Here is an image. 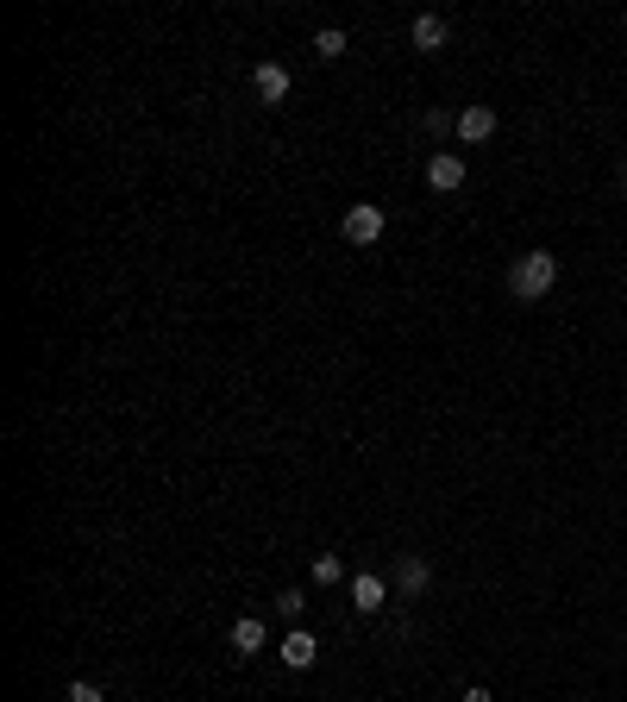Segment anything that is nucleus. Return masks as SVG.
Masks as SVG:
<instances>
[{
    "mask_svg": "<svg viewBox=\"0 0 627 702\" xmlns=\"http://www.w3.org/2000/svg\"><path fill=\"white\" fill-rule=\"evenodd\" d=\"M308 577L320 583V590H333V583L345 577V565H339V552H314V565H308Z\"/></svg>",
    "mask_w": 627,
    "mask_h": 702,
    "instance_id": "obj_12",
    "label": "nucleus"
},
{
    "mask_svg": "<svg viewBox=\"0 0 627 702\" xmlns=\"http://www.w3.org/2000/svg\"><path fill=\"white\" fill-rule=\"evenodd\" d=\"M276 659H283L289 671H308V665L320 659V640L308 634V627H289V634H283V646H276Z\"/></svg>",
    "mask_w": 627,
    "mask_h": 702,
    "instance_id": "obj_8",
    "label": "nucleus"
},
{
    "mask_svg": "<svg viewBox=\"0 0 627 702\" xmlns=\"http://www.w3.org/2000/svg\"><path fill=\"white\" fill-rule=\"evenodd\" d=\"M345 590H352V608H358V615H377V608L389 602V577H383V571H358Z\"/></svg>",
    "mask_w": 627,
    "mask_h": 702,
    "instance_id": "obj_6",
    "label": "nucleus"
},
{
    "mask_svg": "<svg viewBox=\"0 0 627 702\" xmlns=\"http://www.w3.org/2000/svg\"><path fill=\"white\" fill-rule=\"evenodd\" d=\"M458 702H490V690H483V684H471V690H464Z\"/></svg>",
    "mask_w": 627,
    "mask_h": 702,
    "instance_id": "obj_16",
    "label": "nucleus"
},
{
    "mask_svg": "<svg viewBox=\"0 0 627 702\" xmlns=\"http://www.w3.org/2000/svg\"><path fill=\"white\" fill-rule=\"evenodd\" d=\"M621 189H627V163H621Z\"/></svg>",
    "mask_w": 627,
    "mask_h": 702,
    "instance_id": "obj_17",
    "label": "nucleus"
},
{
    "mask_svg": "<svg viewBox=\"0 0 627 702\" xmlns=\"http://www.w3.org/2000/svg\"><path fill=\"white\" fill-rule=\"evenodd\" d=\"M301 608H308V596H301V590H283V596H276V615H283L289 627L301 621Z\"/></svg>",
    "mask_w": 627,
    "mask_h": 702,
    "instance_id": "obj_13",
    "label": "nucleus"
},
{
    "mask_svg": "<svg viewBox=\"0 0 627 702\" xmlns=\"http://www.w3.org/2000/svg\"><path fill=\"white\" fill-rule=\"evenodd\" d=\"M427 189H433V195L464 189V157H458V151H433V157H427Z\"/></svg>",
    "mask_w": 627,
    "mask_h": 702,
    "instance_id": "obj_5",
    "label": "nucleus"
},
{
    "mask_svg": "<svg viewBox=\"0 0 627 702\" xmlns=\"http://www.w3.org/2000/svg\"><path fill=\"white\" fill-rule=\"evenodd\" d=\"M389 590H396L402 602H421L433 590V565L421 552H396V565H389Z\"/></svg>",
    "mask_w": 627,
    "mask_h": 702,
    "instance_id": "obj_2",
    "label": "nucleus"
},
{
    "mask_svg": "<svg viewBox=\"0 0 627 702\" xmlns=\"http://www.w3.org/2000/svg\"><path fill=\"white\" fill-rule=\"evenodd\" d=\"M427 132H433V138H446V132H458V113H439V107H433V113H427Z\"/></svg>",
    "mask_w": 627,
    "mask_h": 702,
    "instance_id": "obj_14",
    "label": "nucleus"
},
{
    "mask_svg": "<svg viewBox=\"0 0 627 702\" xmlns=\"http://www.w3.org/2000/svg\"><path fill=\"white\" fill-rule=\"evenodd\" d=\"M408 38H414V51H427V57H433V51H446V44H452V26H446L439 13H421Z\"/></svg>",
    "mask_w": 627,
    "mask_h": 702,
    "instance_id": "obj_10",
    "label": "nucleus"
},
{
    "mask_svg": "<svg viewBox=\"0 0 627 702\" xmlns=\"http://www.w3.org/2000/svg\"><path fill=\"white\" fill-rule=\"evenodd\" d=\"M383 226H389V214H383L377 201H358V207H345V220H339L345 245H377V239H383Z\"/></svg>",
    "mask_w": 627,
    "mask_h": 702,
    "instance_id": "obj_3",
    "label": "nucleus"
},
{
    "mask_svg": "<svg viewBox=\"0 0 627 702\" xmlns=\"http://www.w3.org/2000/svg\"><path fill=\"white\" fill-rule=\"evenodd\" d=\"M458 138H464V145H483V138H496V107L471 101V107L458 113Z\"/></svg>",
    "mask_w": 627,
    "mask_h": 702,
    "instance_id": "obj_9",
    "label": "nucleus"
},
{
    "mask_svg": "<svg viewBox=\"0 0 627 702\" xmlns=\"http://www.w3.org/2000/svg\"><path fill=\"white\" fill-rule=\"evenodd\" d=\"M251 88H258V101H264V107H283V101H289V63L264 57L258 69H251Z\"/></svg>",
    "mask_w": 627,
    "mask_h": 702,
    "instance_id": "obj_4",
    "label": "nucleus"
},
{
    "mask_svg": "<svg viewBox=\"0 0 627 702\" xmlns=\"http://www.w3.org/2000/svg\"><path fill=\"white\" fill-rule=\"evenodd\" d=\"M69 702H107V696H101V684H88V677H76V684H69Z\"/></svg>",
    "mask_w": 627,
    "mask_h": 702,
    "instance_id": "obj_15",
    "label": "nucleus"
},
{
    "mask_svg": "<svg viewBox=\"0 0 627 702\" xmlns=\"http://www.w3.org/2000/svg\"><path fill=\"white\" fill-rule=\"evenodd\" d=\"M345 51H352V38H345L339 26H320V32H314V57L333 63V57H345Z\"/></svg>",
    "mask_w": 627,
    "mask_h": 702,
    "instance_id": "obj_11",
    "label": "nucleus"
},
{
    "mask_svg": "<svg viewBox=\"0 0 627 702\" xmlns=\"http://www.w3.org/2000/svg\"><path fill=\"white\" fill-rule=\"evenodd\" d=\"M232 659H258V652L270 646V627L258 621V615H239V621H232Z\"/></svg>",
    "mask_w": 627,
    "mask_h": 702,
    "instance_id": "obj_7",
    "label": "nucleus"
},
{
    "mask_svg": "<svg viewBox=\"0 0 627 702\" xmlns=\"http://www.w3.org/2000/svg\"><path fill=\"white\" fill-rule=\"evenodd\" d=\"M559 289V251H521L508 264V295L515 301H546Z\"/></svg>",
    "mask_w": 627,
    "mask_h": 702,
    "instance_id": "obj_1",
    "label": "nucleus"
}]
</instances>
